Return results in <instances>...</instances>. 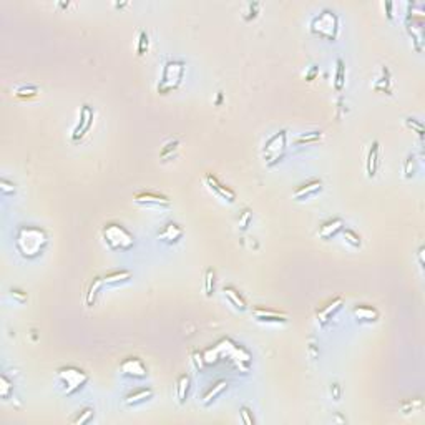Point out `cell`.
<instances>
[{
  "label": "cell",
  "instance_id": "cell-1",
  "mask_svg": "<svg viewBox=\"0 0 425 425\" xmlns=\"http://www.w3.org/2000/svg\"><path fill=\"white\" fill-rule=\"evenodd\" d=\"M47 244V234L39 228L22 226L15 236V246L24 258H37Z\"/></svg>",
  "mask_w": 425,
  "mask_h": 425
},
{
  "label": "cell",
  "instance_id": "cell-2",
  "mask_svg": "<svg viewBox=\"0 0 425 425\" xmlns=\"http://www.w3.org/2000/svg\"><path fill=\"white\" fill-rule=\"evenodd\" d=\"M103 241L107 243L108 248L115 249V251H128L135 244L132 234L117 223H110L103 228Z\"/></svg>",
  "mask_w": 425,
  "mask_h": 425
},
{
  "label": "cell",
  "instance_id": "cell-3",
  "mask_svg": "<svg viewBox=\"0 0 425 425\" xmlns=\"http://www.w3.org/2000/svg\"><path fill=\"white\" fill-rule=\"evenodd\" d=\"M310 30H312V34L324 37L328 40H336L337 32H339L337 15L334 12H331V10H323L310 22Z\"/></svg>",
  "mask_w": 425,
  "mask_h": 425
},
{
  "label": "cell",
  "instance_id": "cell-4",
  "mask_svg": "<svg viewBox=\"0 0 425 425\" xmlns=\"http://www.w3.org/2000/svg\"><path fill=\"white\" fill-rule=\"evenodd\" d=\"M86 382H88V375L77 367L68 366L58 370V384L62 385L63 394L72 395L77 390H80Z\"/></svg>",
  "mask_w": 425,
  "mask_h": 425
},
{
  "label": "cell",
  "instance_id": "cell-5",
  "mask_svg": "<svg viewBox=\"0 0 425 425\" xmlns=\"http://www.w3.org/2000/svg\"><path fill=\"white\" fill-rule=\"evenodd\" d=\"M184 73V65L183 62H178V60H171L165 65V70H163V78L158 85V91L160 93H168L170 90L176 88V86L181 83Z\"/></svg>",
  "mask_w": 425,
  "mask_h": 425
},
{
  "label": "cell",
  "instance_id": "cell-6",
  "mask_svg": "<svg viewBox=\"0 0 425 425\" xmlns=\"http://www.w3.org/2000/svg\"><path fill=\"white\" fill-rule=\"evenodd\" d=\"M286 151V132H279L274 136H271L268 140V143L264 146V160L266 165L272 166L277 161L282 160Z\"/></svg>",
  "mask_w": 425,
  "mask_h": 425
},
{
  "label": "cell",
  "instance_id": "cell-7",
  "mask_svg": "<svg viewBox=\"0 0 425 425\" xmlns=\"http://www.w3.org/2000/svg\"><path fill=\"white\" fill-rule=\"evenodd\" d=\"M133 201L136 204L146 206V208H170L171 201L163 194L151 193V191H141L133 196Z\"/></svg>",
  "mask_w": 425,
  "mask_h": 425
},
{
  "label": "cell",
  "instance_id": "cell-8",
  "mask_svg": "<svg viewBox=\"0 0 425 425\" xmlns=\"http://www.w3.org/2000/svg\"><path fill=\"white\" fill-rule=\"evenodd\" d=\"M120 370L125 377L132 379H145L146 377V367L138 357H127L120 366Z\"/></svg>",
  "mask_w": 425,
  "mask_h": 425
},
{
  "label": "cell",
  "instance_id": "cell-9",
  "mask_svg": "<svg viewBox=\"0 0 425 425\" xmlns=\"http://www.w3.org/2000/svg\"><path fill=\"white\" fill-rule=\"evenodd\" d=\"M204 183H206V186H208L212 193H216L218 196H220V198L230 201V203H233V201L236 199V194H234V191H231L230 188H226L225 184H221L215 176H212V174H206Z\"/></svg>",
  "mask_w": 425,
  "mask_h": 425
},
{
  "label": "cell",
  "instance_id": "cell-10",
  "mask_svg": "<svg viewBox=\"0 0 425 425\" xmlns=\"http://www.w3.org/2000/svg\"><path fill=\"white\" fill-rule=\"evenodd\" d=\"M253 315L259 323H286L287 315L284 312H277V310L264 309V307H254Z\"/></svg>",
  "mask_w": 425,
  "mask_h": 425
},
{
  "label": "cell",
  "instance_id": "cell-11",
  "mask_svg": "<svg viewBox=\"0 0 425 425\" xmlns=\"http://www.w3.org/2000/svg\"><path fill=\"white\" fill-rule=\"evenodd\" d=\"M183 236V228H179L176 223H168L163 226V230L158 233V239L166 244H174L178 243Z\"/></svg>",
  "mask_w": 425,
  "mask_h": 425
},
{
  "label": "cell",
  "instance_id": "cell-12",
  "mask_svg": "<svg viewBox=\"0 0 425 425\" xmlns=\"http://www.w3.org/2000/svg\"><path fill=\"white\" fill-rule=\"evenodd\" d=\"M342 304H344V299H342V297H337V299H334V301H331L328 306H324L317 312V323L321 326L328 324L329 321L342 309Z\"/></svg>",
  "mask_w": 425,
  "mask_h": 425
},
{
  "label": "cell",
  "instance_id": "cell-13",
  "mask_svg": "<svg viewBox=\"0 0 425 425\" xmlns=\"http://www.w3.org/2000/svg\"><path fill=\"white\" fill-rule=\"evenodd\" d=\"M321 188H323V181H321V179H310V181L304 183L294 189L292 196H294V199L302 201V199L309 198V196L315 194L317 191H321Z\"/></svg>",
  "mask_w": 425,
  "mask_h": 425
},
{
  "label": "cell",
  "instance_id": "cell-14",
  "mask_svg": "<svg viewBox=\"0 0 425 425\" xmlns=\"http://www.w3.org/2000/svg\"><path fill=\"white\" fill-rule=\"evenodd\" d=\"M91 122H93V112H91V108L88 105H83L81 113H80V123L73 132V140L80 138V136H83L88 132V128L91 127Z\"/></svg>",
  "mask_w": 425,
  "mask_h": 425
},
{
  "label": "cell",
  "instance_id": "cell-15",
  "mask_svg": "<svg viewBox=\"0 0 425 425\" xmlns=\"http://www.w3.org/2000/svg\"><path fill=\"white\" fill-rule=\"evenodd\" d=\"M344 230V221L341 218H334V220L326 221L319 230V236L323 239H331L332 236H336L337 233Z\"/></svg>",
  "mask_w": 425,
  "mask_h": 425
},
{
  "label": "cell",
  "instance_id": "cell-16",
  "mask_svg": "<svg viewBox=\"0 0 425 425\" xmlns=\"http://www.w3.org/2000/svg\"><path fill=\"white\" fill-rule=\"evenodd\" d=\"M132 272L130 271H113V272H108V274L103 277V286L107 287H112V286H120V284H125V282H128L132 279Z\"/></svg>",
  "mask_w": 425,
  "mask_h": 425
},
{
  "label": "cell",
  "instance_id": "cell-17",
  "mask_svg": "<svg viewBox=\"0 0 425 425\" xmlns=\"http://www.w3.org/2000/svg\"><path fill=\"white\" fill-rule=\"evenodd\" d=\"M379 143L377 141H374L372 145H370V150L367 153V174L369 178H374L375 173H377V168H379Z\"/></svg>",
  "mask_w": 425,
  "mask_h": 425
},
{
  "label": "cell",
  "instance_id": "cell-18",
  "mask_svg": "<svg viewBox=\"0 0 425 425\" xmlns=\"http://www.w3.org/2000/svg\"><path fill=\"white\" fill-rule=\"evenodd\" d=\"M151 397H153V390L151 389H138V390H135V392H132V394H128L127 397H125V404L133 407V405L143 404V402L151 399Z\"/></svg>",
  "mask_w": 425,
  "mask_h": 425
},
{
  "label": "cell",
  "instance_id": "cell-19",
  "mask_svg": "<svg viewBox=\"0 0 425 425\" xmlns=\"http://www.w3.org/2000/svg\"><path fill=\"white\" fill-rule=\"evenodd\" d=\"M354 317L361 323H374L379 319V312L370 306H357L354 309Z\"/></svg>",
  "mask_w": 425,
  "mask_h": 425
},
{
  "label": "cell",
  "instance_id": "cell-20",
  "mask_svg": "<svg viewBox=\"0 0 425 425\" xmlns=\"http://www.w3.org/2000/svg\"><path fill=\"white\" fill-rule=\"evenodd\" d=\"M223 292H225V296H226L228 301H230L238 310H246V307H248L246 301H244V299L241 297V294L234 289L233 286H225V287H223Z\"/></svg>",
  "mask_w": 425,
  "mask_h": 425
},
{
  "label": "cell",
  "instance_id": "cell-21",
  "mask_svg": "<svg viewBox=\"0 0 425 425\" xmlns=\"http://www.w3.org/2000/svg\"><path fill=\"white\" fill-rule=\"evenodd\" d=\"M189 384H191V379H189V375H179L178 382H176V397H178V402L179 404H184V400H186L188 397V390H189Z\"/></svg>",
  "mask_w": 425,
  "mask_h": 425
},
{
  "label": "cell",
  "instance_id": "cell-22",
  "mask_svg": "<svg viewBox=\"0 0 425 425\" xmlns=\"http://www.w3.org/2000/svg\"><path fill=\"white\" fill-rule=\"evenodd\" d=\"M226 387H228V382H226V380H220V382H216V384L212 385L211 389L204 394L203 400H201V402H203V405H209L211 402L215 400L216 397L220 395L223 390H226Z\"/></svg>",
  "mask_w": 425,
  "mask_h": 425
},
{
  "label": "cell",
  "instance_id": "cell-23",
  "mask_svg": "<svg viewBox=\"0 0 425 425\" xmlns=\"http://www.w3.org/2000/svg\"><path fill=\"white\" fill-rule=\"evenodd\" d=\"M100 287H103V277H95L93 282L90 284L88 292H86V306H88V307H91L95 304Z\"/></svg>",
  "mask_w": 425,
  "mask_h": 425
},
{
  "label": "cell",
  "instance_id": "cell-24",
  "mask_svg": "<svg viewBox=\"0 0 425 425\" xmlns=\"http://www.w3.org/2000/svg\"><path fill=\"white\" fill-rule=\"evenodd\" d=\"M334 86H336L337 91L342 90V86H344V62H342V58H337V60H336V80H334Z\"/></svg>",
  "mask_w": 425,
  "mask_h": 425
},
{
  "label": "cell",
  "instance_id": "cell-25",
  "mask_svg": "<svg viewBox=\"0 0 425 425\" xmlns=\"http://www.w3.org/2000/svg\"><path fill=\"white\" fill-rule=\"evenodd\" d=\"M342 236H344L346 243L351 244L352 248H361V236L354 233L352 230H342Z\"/></svg>",
  "mask_w": 425,
  "mask_h": 425
},
{
  "label": "cell",
  "instance_id": "cell-26",
  "mask_svg": "<svg viewBox=\"0 0 425 425\" xmlns=\"http://www.w3.org/2000/svg\"><path fill=\"white\" fill-rule=\"evenodd\" d=\"M204 291H206V296L211 297L212 291H215V272L212 269L206 271V277H204Z\"/></svg>",
  "mask_w": 425,
  "mask_h": 425
},
{
  "label": "cell",
  "instance_id": "cell-27",
  "mask_svg": "<svg viewBox=\"0 0 425 425\" xmlns=\"http://www.w3.org/2000/svg\"><path fill=\"white\" fill-rule=\"evenodd\" d=\"M37 91H39V88L34 85H20L14 90V93L20 95V96H30V95H35Z\"/></svg>",
  "mask_w": 425,
  "mask_h": 425
},
{
  "label": "cell",
  "instance_id": "cell-28",
  "mask_svg": "<svg viewBox=\"0 0 425 425\" xmlns=\"http://www.w3.org/2000/svg\"><path fill=\"white\" fill-rule=\"evenodd\" d=\"M93 408H85V410H81V413H78L77 417L73 418L72 423H86L90 422L91 418H93Z\"/></svg>",
  "mask_w": 425,
  "mask_h": 425
},
{
  "label": "cell",
  "instance_id": "cell-29",
  "mask_svg": "<svg viewBox=\"0 0 425 425\" xmlns=\"http://www.w3.org/2000/svg\"><path fill=\"white\" fill-rule=\"evenodd\" d=\"M417 170V165H415V156L410 155L405 160V168H404V176L408 179V178H412L413 176V173H415Z\"/></svg>",
  "mask_w": 425,
  "mask_h": 425
},
{
  "label": "cell",
  "instance_id": "cell-30",
  "mask_svg": "<svg viewBox=\"0 0 425 425\" xmlns=\"http://www.w3.org/2000/svg\"><path fill=\"white\" fill-rule=\"evenodd\" d=\"M146 50H148V35H146V32L141 30V32H140V39H138V47H136V52H138V55H143Z\"/></svg>",
  "mask_w": 425,
  "mask_h": 425
},
{
  "label": "cell",
  "instance_id": "cell-31",
  "mask_svg": "<svg viewBox=\"0 0 425 425\" xmlns=\"http://www.w3.org/2000/svg\"><path fill=\"white\" fill-rule=\"evenodd\" d=\"M321 138V132H310L306 135L297 136V143H309V141H315Z\"/></svg>",
  "mask_w": 425,
  "mask_h": 425
},
{
  "label": "cell",
  "instance_id": "cell-32",
  "mask_svg": "<svg viewBox=\"0 0 425 425\" xmlns=\"http://www.w3.org/2000/svg\"><path fill=\"white\" fill-rule=\"evenodd\" d=\"M251 218H253L251 211H244V215L241 216V220H239V228H241L243 231L249 226V221H251Z\"/></svg>",
  "mask_w": 425,
  "mask_h": 425
},
{
  "label": "cell",
  "instance_id": "cell-33",
  "mask_svg": "<svg viewBox=\"0 0 425 425\" xmlns=\"http://www.w3.org/2000/svg\"><path fill=\"white\" fill-rule=\"evenodd\" d=\"M0 384H2V392H0V394H2V397H4V399H7V395H9V390L12 389V385H10L9 379L5 377V375H2V379H0Z\"/></svg>",
  "mask_w": 425,
  "mask_h": 425
},
{
  "label": "cell",
  "instance_id": "cell-34",
  "mask_svg": "<svg viewBox=\"0 0 425 425\" xmlns=\"http://www.w3.org/2000/svg\"><path fill=\"white\" fill-rule=\"evenodd\" d=\"M0 188H2V193H4V194L14 193V184H10L5 178L0 179Z\"/></svg>",
  "mask_w": 425,
  "mask_h": 425
},
{
  "label": "cell",
  "instance_id": "cell-35",
  "mask_svg": "<svg viewBox=\"0 0 425 425\" xmlns=\"http://www.w3.org/2000/svg\"><path fill=\"white\" fill-rule=\"evenodd\" d=\"M241 417H243V422L246 423V425H251V423L254 422L253 418L249 417V408H248V407H243V408H241Z\"/></svg>",
  "mask_w": 425,
  "mask_h": 425
},
{
  "label": "cell",
  "instance_id": "cell-36",
  "mask_svg": "<svg viewBox=\"0 0 425 425\" xmlns=\"http://www.w3.org/2000/svg\"><path fill=\"white\" fill-rule=\"evenodd\" d=\"M176 145H178V140H171V141H168V143L165 145V148H163V151H161V156H166L168 151H171V150L176 148Z\"/></svg>",
  "mask_w": 425,
  "mask_h": 425
},
{
  "label": "cell",
  "instance_id": "cell-37",
  "mask_svg": "<svg viewBox=\"0 0 425 425\" xmlns=\"http://www.w3.org/2000/svg\"><path fill=\"white\" fill-rule=\"evenodd\" d=\"M407 123H408V127L417 128V132L422 135V125H420V123H417L415 120H412V118H408V120H407Z\"/></svg>",
  "mask_w": 425,
  "mask_h": 425
},
{
  "label": "cell",
  "instance_id": "cell-38",
  "mask_svg": "<svg viewBox=\"0 0 425 425\" xmlns=\"http://www.w3.org/2000/svg\"><path fill=\"white\" fill-rule=\"evenodd\" d=\"M332 395H334V400L341 399V389H339V385H337V384L332 385Z\"/></svg>",
  "mask_w": 425,
  "mask_h": 425
},
{
  "label": "cell",
  "instance_id": "cell-39",
  "mask_svg": "<svg viewBox=\"0 0 425 425\" xmlns=\"http://www.w3.org/2000/svg\"><path fill=\"white\" fill-rule=\"evenodd\" d=\"M315 72H317V68H315V67H312V68H310V72H309V73L306 75V78H307V80L310 81V80H312V78H314V75H315Z\"/></svg>",
  "mask_w": 425,
  "mask_h": 425
},
{
  "label": "cell",
  "instance_id": "cell-40",
  "mask_svg": "<svg viewBox=\"0 0 425 425\" xmlns=\"http://www.w3.org/2000/svg\"><path fill=\"white\" fill-rule=\"evenodd\" d=\"M418 261H420V266H423V248L418 249Z\"/></svg>",
  "mask_w": 425,
  "mask_h": 425
},
{
  "label": "cell",
  "instance_id": "cell-41",
  "mask_svg": "<svg viewBox=\"0 0 425 425\" xmlns=\"http://www.w3.org/2000/svg\"><path fill=\"white\" fill-rule=\"evenodd\" d=\"M201 357H198V354H194V362H196V369H199L201 367V361H199Z\"/></svg>",
  "mask_w": 425,
  "mask_h": 425
}]
</instances>
